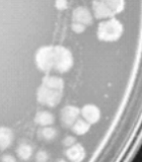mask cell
Returning <instances> with one entry per match:
<instances>
[{
	"instance_id": "obj_1",
	"label": "cell",
	"mask_w": 142,
	"mask_h": 162,
	"mask_svg": "<svg viewBox=\"0 0 142 162\" xmlns=\"http://www.w3.org/2000/svg\"><path fill=\"white\" fill-rule=\"evenodd\" d=\"M93 11L98 18L112 17L124 7V0H93Z\"/></svg>"
},
{
	"instance_id": "obj_2",
	"label": "cell",
	"mask_w": 142,
	"mask_h": 162,
	"mask_svg": "<svg viewBox=\"0 0 142 162\" xmlns=\"http://www.w3.org/2000/svg\"><path fill=\"white\" fill-rule=\"evenodd\" d=\"M122 31L123 27L121 22L115 18H111L107 21L102 22L98 25V35L100 40L112 42V41H116L117 39L120 38Z\"/></svg>"
},
{
	"instance_id": "obj_3",
	"label": "cell",
	"mask_w": 142,
	"mask_h": 162,
	"mask_svg": "<svg viewBox=\"0 0 142 162\" xmlns=\"http://www.w3.org/2000/svg\"><path fill=\"white\" fill-rule=\"evenodd\" d=\"M73 59L70 51L61 46L54 47V69L59 72H66L72 66Z\"/></svg>"
},
{
	"instance_id": "obj_4",
	"label": "cell",
	"mask_w": 142,
	"mask_h": 162,
	"mask_svg": "<svg viewBox=\"0 0 142 162\" xmlns=\"http://www.w3.org/2000/svg\"><path fill=\"white\" fill-rule=\"evenodd\" d=\"M37 98L39 102L46 105L48 107H56L61 101L62 98V91L55 90V89L48 88V87L41 85L37 92Z\"/></svg>"
},
{
	"instance_id": "obj_5",
	"label": "cell",
	"mask_w": 142,
	"mask_h": 162,
	"mask_svg": "<svg viewBox=\"0 0 142 162\" xmlns=\"http://www.w3.org/2000/svg\"><path fill=\"white\" fill-rule=\"evenodd\" d=\"M37 66L43 71H49L54 67V47H43L36 54Z\"/></svg>"
},
{
	"instance_id": "obj_6",
	"label": "cell",
	"mask_w": 142,
	"mask_h": 162,
	"mask_svg": "<svg viewBox=\"0 0 142 162\" xmlns=\"http://www.w3.org/2000/svg\"><path fill=\"white\" fill-rule=\"evenodd\" d=\"M83 120H85L89 124H96L100 118V111L96 105H84L80 111Z\"/></svg>"
},
{
	"instance_id": "obj_7",
	"label": "cell",
	"mask_w": 142,
	"mask_h": 162,
	"mask_svg": "<svg viewBox=\"0 0 142 162\" xmlns=\"http://www.w3.org/2000/svg\"><path fill=\"white\" fill-rule=\"evenodd\" d=\"M80 111L79 109L75 107H65L64 109L61 111V119H62V122L65 126H72L74 122L78 119L79 117Z\"/></svg>"
},
{
	"instance_id": "obj_8",
	"label": "cell",
	"mask_w": 142,
	"mask_h": 162,
	"mask_svg": "<svg viewBox=\"0 0 142 162\" xmlns=\"http://www.w3.org/2000/svg\"><path fill=\"white\" fill-rule=\"evenodd\" d=\"M66 156L71 161H81L85 156V150L80 144H76L75 143V144L68 147V150L66 151Z\"/></svg>"
},
{
	"instance_id": "obj_9",
	"label": "cell",
	"mask_w": 142,
	"mask_h": 162,
	"mask_svg": "<svg viewBox=\"0 0 142 162\" xmlns=\"http://www.w3.org/2000/svg\"><path fill=\"white\" fill-rule=\"evenodd\" d=\"M73 20L76 23H80V25H83L85 27L91 22V14L86 8L79 7V8L74 10Z\"/></svg>"
},
{
	"instance_id": "obj_10",
	"label": "cell",
	"mask_w": 142,
	"mask_h": 162,
	"mask_svg": "<svg viewBox=\"0 0 142 162\" xmlns=\"http://www.w3.org/2000/svg\"><path fill=\"white\" fill-rule=\"evenodd\" d=\"M42 85L48 87V88L62 91L64 83H63V80L57 77V76H46V77L43 78Z\"/></svg>"
},
{
	"instance_id": "obj_11",
	"label": "cell",
	"mask_w": 142,
	"mask_h": 162,
	"mask_svg": "<svg viewBox=\"0 0 142 162\" xmlns=\"http://www.w3.org/2000/svg\"><path fill=\"white\" fill-rule=\"evenodd\" d=\"M13 140V134L8 128H0V149H6Z\"/></svg>"
},
{
	"instance_id": "obj_12",
	"label": "cell",
	"mask_w": 142,
	"mask_h": 162,
	"mask_svg": "<svg viewBox=\"0 0 142 162\" xmlns=\"http://www.w3.org/2000/svg\"><path fill=\"white\" fill-rule=\"evenodd\" d=\"M35 122L36 124H38L43 127L50 126L51 124H53L54 117L49 111H39V113L36 115Z\"/></svg>"
},
{
	"instance_id": "obj_13",
	"label": "cell",
	"mask_w": 142,
	"mask_h": 162,
	"mask_svg": "<svg viewBox=\"0 0 142 162\" xmlns=\"http://www.w3.org/2000/svg\"><path fill=\"white\" fill-rule=\"evenodd\" d=\"M72 131L77 135H83V134L87 133L90 128V124L87 123L83 119H77L75 122L72 124Z\"/></svg>"
},
{
	"instance_id": "obj_14",
	"label": "cell",
	"mask_w": 142,
	"mask_h": 162,
	"mask_svg": "<svg viewBox=\"0 0 142 162\" xmlns=\"http://www.w3.org/2000/svg\"><path fill=\"white\" fill-rule=\"evenodd\" d=\"M17 156L22 160H27L33 154V148L29 144H21L16 150Z\"/></svg>"
},
{
	"instance_id": "obj_15",
	"label": "cell",
	"mask_w": 142,
	"mask_h": 162,
	"mask_svg": "<svg viewBox=\"0 0 142 162\" xmlns=\"http://www.w3.org/2000/svg\"><path fill=\"white\" fill-rule=\"evenodd\" d=\"M39 135H40L41 138H43L44 140L51 141V140H54L56 138V136H57V131H56L54 128H50V127L46 126L44 127L43 129L40 130Z\"/></svg>"
},
{
	"instance_id": "obj_16",
	"label": "cell",
	"mask_w": 142,
	"mask_h": 162,
	"mask_svg": "<svg viewBox=\"0 0 142 162\" xmlns=\"http://www.w3.org/2000/svg\"><path fill=\"white\" fill-rule=\"evenodd\" d=\"M48 158H49V156H48V154H47L46 151H39L38 154H37V156H36V160L39 162L47 161Z\"/></svg>"
},
{
	"instance_id": "obj_17",
	"label": "cell",
	"mask_w": 142,
	"mask_h": 162,
	"mask_svg": "<svg viewBox=\"0 0 142 162\" xmlns=\"http://www.w3.org/2000/svg\"><path fill=\"white\" fill-rule=\"evenodd\" d=\"M75 143H76L75 139H74L73 137H70V136H69V137H66L64 140H63V145H64L65 147H67V148L70 147L71 145L75 144Z\"/></svg>"
},
{
	"instance_id": "obj_18",
	"label": "cell",
	"mask_w": 142,
	"mask_h": 162,
	"mask_svg": "<svg viewBox=\"0 0 142 162\" xmlns=\"http://www.w3.org/2000/svg\"><path fill=\"white\" fill-rule=\"evenodd\" d=\"M72 29L75 33H82V31H84L85 27L83 25H80V23H76V22H73V25H72Z\"/></svg>"
},
{
	"instance_id": "obj_19",
	"label": "cell",
	"mask_w": 142,
	"mask_h": 162,
	"mask_svg": "<svg viewBox=\"0 0 142 162\" xmlns=\"http://www.w3.org/2000/svg\"><path fill=\"white\" fill-rule=\"evenodd\" d=\"M56 6L59 9H65L67 6V1L66 0H57L56 1Z\"/></svg>"
},
{
	"instance_id": "obj_20",
	"label": "cell",
	"mask_w": 142,
	"mask_h": 162,
	"mask_svg": "<svg viewBox=\"0 0 142 162\" xmlns=\"http://www.w3.org/2000/svg\"><path fill=\"white\" fill-rule=\"evenodd\" d=\"M2 160L3 161H10V162H13V161H15V159H14L12 156H10V155H5V156H3L2 157Z\"/></svg>"
}]
</instances>
